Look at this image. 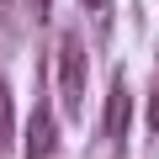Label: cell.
<instances>
[{
	"label": "cell",
	"mask_w": 159,
	"mask_h": 159,
	"mask_svg": "<svg viewBox=\"0 0 159 159\" xmlns=\"http://www.w3.org/2000/svg\"><path fill=\"white\" fill-rule=\"evenodd\" d=\"M58 148V122H53V106H37L32 122H27V159H48Z\"/></svg>",
	"instance_id": "obj_2"
},
{
	"label": "cell",
	"mask_w": 159,
	"mask_h": 159,
	"mask_svg": "<svg viewBox=\"0 0 159 159\" xmlns=\"http://www.w3.org/2000/svg\"><path fill=\"white\" fill-rule=\"evenodd\" d=\"M85 6H90V11H106V0H85Z\"/></svg>",
	"instance_id": "obj_6"
},
{
	"label": "cell",
	"mask_w": 159,
	"mask_h": 159,
	"mask_svg": "<svg viewBox=\"0 0 159 159\" xmlns=\"http://www.w3.org/2000/svg\"><path fill=\"white\" fill-rule=\"evenodd\" d=\"M58 96L69 111L85 106V43H80V32L58 37Z\"/></svg>",
	"instance_id": "obj_1"
},
{
	"label": "cell",
	"mask_w": 159,
	"mask_h": 159,
	"mask_svg": "<svg viewBox=\"0 0 159 159\" xmlns=\"http://www.w3.org/2000/svg\"><path fill=\"white\" fill-rule=\"evenodd\" d=\"M32 16H48V0H32Z\"/></svg>",
	"instance_id": "obj_5"
},
{
	"label": "cell",
	"mask_w": 159,
	"mask_h": 159,
	"mask_svg": "<svg viewBox=\"0 0 159 159\" xmlns=\"http://www.w3.org/2000/svg\"><path fill=\"white\" fill-rule=\"evenodd\" d=\"M11 148V85L0 80V154Z\"/></svg>",
	"instance_id": "obj_4"
},
{
	"label": "cell",
	"mask_w": 159,
	"mask_h": 159,
	"mask_svg": "<svg viewBox=\"0 0 159 159\" xmlns=\"http://www.w3.org/2000/svg\"><path fill=\"white\" fill-rule=\"evenodd\" d=\"M127 117H133V96H127V80H111V96H106V138L122 143L127 138Z\"/></svg>",
	"instance_id": "obj_3"
}]
</instances>
